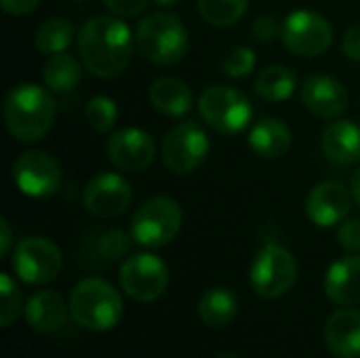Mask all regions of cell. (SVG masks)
Instances as JSON below:
<instances>
[{"instance_id": "6da1fadb", "label": "cell", "mask_w": 360, "mask_h": 358, "mask_svg": "<svg viewBox=\"0 0 360 358\" xmlns=\"http://www.w3.org/2000/svg\"><path fill=\"white\" fill-rule=\"evenodd\" d=\"M133 32L118 17H93L78 32L80 59L84 68L97 78L110 80L120 76L133 57Z\"/></svg>"}, {"instance_id": "7a4b0ae2", "label": "cell", "mask_w": 360, "mask_h": 358, "mask_svg": "<svg viewBox=\"0 0 360 358\" xmlns=\"http://www.w3.org/2000/svg\"><path fill=\"white\" fill-rule=\"evenodd\" d=\"M55 118V99L51 89L34 82L13 87L4 101L6 131L23 143L42 139Z\"/></svg>"}, {"instance_id": "3957f363", "label": "cell", "mask_w": 360, "mask_h": 358, "mask_svg": "<svg viewBox=\"0 0 360 358\" xmlns=\"http://www.w3.org/2000/svg\"><path fill=\"white\" fill-rule=\"evenodd\" d=\"M135 44L141 57L156 65H175L188 53V30L173 13L156 11L146 15L135 32Z\"/></svg>"}, {"instance_id": "277c9868", "label": "cell", "mask_w": 360, "mask_h": 358, "mask_svg": "<svg viewBox=\"0 0 360 358\" xmlns=\"http://www.w3.org/2000/svg\"><path fill=\"white\" fill-rule=\"evenodd\" d=\"M70 314L89 331H110L122 317V298L108 281L84 279L70 295Z\"/></svg>"}, {"instance_id": "5b68a950", "label": "cell", "mask_w": 360, "mask_h": 358, "mask_svg": "<svg viewBox=\"0 0 360 358\" xmlns=\"http://www.w3.org/2000/svg\"><path fill=\"white\" fill-rule=\"evenodd\" d=\"M198 112L202 120L219 135H236L245 131L253 118V106L249 97L226 84H213L202 91L198 99Z\"/></svg>"}, {"instance_id": "8992f818", "label": "cell", "mask_w": 360, "mask_h": 358, "mask_svg": "<svg viewBox=\"0 0 360 358\" xmlns=\"http://www.w3.org/2000/svg\"><path fill=\"white\" fill-rule=\"evenodd\" d=\"M184 211L169 196L148 198L131 219V236L137 245L156 249L169 245L181 230Z\"/></svg>"}, {"instance_id": "52a82bcc", "label": "cell", "mask_w": 360, "mask_h": 358, "mask_svg": "<svg viewBox=\"0 0 360 358\" xmlns=\"http://www.w3.org/2000/svg\"><path fill=\"white\" fill-rule=\"evenodd\" d=\"M297 281V262L289 249L283 245H266L255 255L249 283L251 289L264 300H278L287 295Z\"/></svg>"}, {"instance_id": "ba28073f", "label": "cell", "mask_w": 360, "mask_h": 358, "mask_svg": "<svg viewBox=\"0 0 360 358\" xmlns=\"http://www.w3.org/2000/svg\"><path fill=\"white\" fill-rule=\"evenodd\" d=\"M209 150L211 141L207 131L194 120H184L167 131L160 146V158L171 173L188 175L207 160Z\"/></svg>"}, {"instance_id": "9c48e42d", "label": "cell", "mask_w": 360, "mask_h": 358, "mask_svg": "<svg viewBox=\"0 0 360 358\" xmlns=\"http://www.w3.org/2000/svg\"><path fill=\"white\" fill-rule=\"evenodd\" d=\"M11 268L25 285L42 287L55 281L63 268L61 249L44 236H27L19 241L11 255Z\"/></svg>"}, {"instance_id": "30bf717a", "label": "cell", "mask_w": 360, "mask_h": 358, "mask_svg": "<svg viewBox=\"0 0 360 358\" xmlns=\"http://www.w3.org/2000/svg\"><path fill=\"white\" fill-rule=\"evenodd\" d=\"M283 44L300 57H319L333 44L331 23L314 11L300 8L285 17L281 25Z\"/></svg>"}, {"instance_id": "8fae6325", "label": "cell", "mask_w": 360, "mask_h": 358, "mask_svg": "<svg viewBox=\"0 0 360 358\" xmlns=\"http://www.w3.org/2000/svg\"><path fill=\"white\" fill-rule=\"evenodd\" d=\"M169 268L154 253H135L120 266V285L124 293L141 304L156 302L169 289Z\"/></svg>"}, {"instance_id": "7c38bea8", "label": "cell", "mask_w": 360, "mask_h": 358, "mask_svg": "<svg viewBox=\"0 0 360 358\" xmlns=\"http://www.w3.org/2000/svg\"><path fill=\"white\" fill-rule=\"evenodd\" d=\"M13 181L25 196L49 198L59 192L63 171L53 154L44 150H25L13 162Z\"/></svg>"}, {"instance_id": "4fadbf2b", "label": "cell", "mask_w": 360, "mask_h": 358, "mask_svg": "<svg viewBox=\"0 0 360 358\" xmlns=\"http://www.w3.org/2000/svg\"><path fill=\"white\" fill-rule=\"evenodd\" d=\"M108 158L110 162L127 173L146 171L156 158V143L150 133L143 129L127 127L108 139Z\"/></svg>"}, {"instance_id": "5bb4252c", "label": "cell", "mask_w": 360, "mask_h": 358, "mask_svg": "<svg viewBox=\"0 0 360 358\" xmlns=\"http://www.w3.org/2000/svg\"><path fill=\"white\" fill-rule=\"evenodd\" d=\"M133 190L129 181L118 173H99L95 175L82 194L84 209L95 217H116L124 213L131 205Z\"/></svg>"}, {"instance_id": "9a60e30c", "label": "cell", "mask_w": 360, "mask_h": 358, "mask_svg": "<svg viewBox=\"0 0 360 358\" xmlns=\"http://www.w3.org/2000/svg\"><path fill=\"white\" fill-rule=\"evenodd\" d=\"M352 200V192L344 184L321 181L308 192L306 215L319 228H333L348 217Z\"/></svg>"}, {"instance_id": "2e32d148", "label": "cell", "mask_w": 360, "mask_h": 358, "mask_svg": "<svg viewBox=\"0 0 360 358\" xmlns=\"http://www.w3.org/2000/svg\"><path fill=\"white\" fill-rule=\"evenodd\" d=\"M348 91L340 80L327 74H314L304 80L302 103L319 118H338L348 108Z\"/></svg>"}, {"instance_id": "e0dca14e", "label": "cell", "mask_w": 360, "mask_h": 358, "mask_svg": "<svg viewBox=\"0 0 360 358\" xmlns=\"http://www.w3.org/2000/svg\"><path fill=\"white\" fill-rule=\"evenodd\" d=\"M325 293L331 302L352 308L360 304V255H346L333 262L325 274Z\"/></svg>"}, {"instance_id": "ac0fdd59", "label": "cell", "mask_w": 360, "mask_h": 358, "mask_svg": "<svg viewBox=\"0 0 360 358\" xmlns=\"http://www.w3.org/2000/svg\"><path fill=\"white\" fill-rule=\"evenodd\" d=\"M329 350L340 358H360V312L354 308L338 310L325 325Z\"/></svg>"}, {"instance_id": "d6986e66", "label": "cell", "mask_w": 360, "mask_h": 358, "mask_svg": "<svg viewBox=\"0 0 360 358\" xmlns=\"http://www.w3.org/2000/svg\"><path fill=\"white\" fill-rule=\"evenodd\" d=\"M325 156L335 165L360 162V127L350 120L331 122L321 137Z\"/></svg>"}, {"instance_id": "ffe728a7", "label": "cell", "mask_w": 360, "mask_h": 358, "mask_svg": "<svg viewBox=\"0 0 360 358\" xmlns=\"http://www.w3.org/2000/svg\"><path fill=\"white\" fill-rule=\"evenodd\" d=\"M68 304L57 291H38L25 304V321L36 333H53L63 327Z\"/></svg>"}, {"instance_id": "44dd1931", "label": "cell", "mask_w": 360, "mask_h": 358, "mask_svg": "<svg viewBox=\"0 0 360 358\" xmlns=\"http://www.w3.org/2000/svg\"><path fill=\"white\" fill-rule=\"evenodd\" d=\"M291 129L287 122L278 118H262L259 122L253 124L249 133V146L251 150L266 160L281 158L289 152L291 148Z\"/></svg>"}, {"instance_id": "7402d4cb", "label": "cell", "mask_w": 360, "mask_h": 358, "mask_svg": "<svg viewBox=\"0 0 360 358\" xmlns=\"http://www.w3.org/2000/svg\"><path fill=\"white\" fill-rule=\"evenodd\" d=\"M150 101L152 106L162 112L165 116H186L192 110L194 95L188 82L175 76H160L150 87Z\"/></svg>"}, {"instance_id": "603a6c76", "label": "cell", "mask_w": 360, "mask_h": 358, "mask_svg": "<svg viewBox=\"0 0 360 358\" xmlns=\"http://www.w3.org/2000/svg\"><path fill=\"white\" fill-rule=\"evenodd\" d=\"M236 314H238V300L226 287L209 289L198 300V319L211 329H221L230 325L236 319Z\"/></svg>"}, {"instance_id": "cb8c5ba5", "label": "cell", "mask_w": 360, "mask_h": 358, "mask_svg": "<svg viewBox=\"0 0 360 358\" xmlns=\"http://www.w3.org/2000/svg\"><path fill=\"white\" fill-rule=\"evenodd\" d=\"M295 87H297V74L289 65L264 68L257 74L255 84H253L257 97H262L264 101H270V103H278V101L289 99L295 93Z\"/></svg>"}, {"instance_id": "d4e9b609", "label": "cell", "mask_w": 360, "mask_h": 358, "mask_svg": "<svg viewBox=\"0 0 360 358\" xmlns=\"http://www.w3.org/2000/svg\"><path fill=\"white\" fill-rule=\"evenodd\" d=\"M42 78L46 89L55 93H68L78 87L82 78V68L76 57L70 53H57L49 55L44 68H42Z\"/></svg>"}, {"instance_id": "484cf974", "label": "cell", "mask_w": 360, "mask_h": 358, "mask_svg": "<svg viewBox=\"0 0 360 358\" xmlns=\"http://www.w3.org/2000/svg\"><path fill=\"white\" fill-rule=\"evenodd\" d=\"M74 38V25L63 17H51L40 23L34 36V44L44 55L65 53Z\"/></svg>"}, {"instance_id": "4316f807", "label": "cell", "mask_w": 360, "mask_h": 358, "mask_svg": "<svg viewBox=\"0 0 360 358\" xmlns=\"http://www.w3.org/2000/svg\"><path fill=\"white\" fill-rule=\"evenodd\" d=\"M249 0H198V13L209 25L230 27L247 13Z\"/></svg>"}, {"instance_id": "83f0119b", "label": "cell", "mask_w": 360, "mask_h": 358, "mask_svg": "<svg viewBox=\"0 0 360 358\" xmlns=\"http://www.w3.org/2000/svg\"><path fill=\"white\" fill-rule=\"evenodd\" d=\"M118 116V108L116 101L108 95H95L89 99L86 110H84V118L86 124L95 131V133H108Z\"/></svg>"}, {"instance_id": "f1b7e54d", "label": "cell", "mask_w": 360, "mask_h": 358, "mask_svg": "<svg viewBox=\"0 0 360 358\" xmlns=\"http://www.w3.org/2000/svg\"><path fill=\"white\" fill-rule=\"evenodd\" d=\"M21 304L23 298L17 283L6 272H2L0 274V325L2 327H11L17 321L21 312Z\"/></svg>"}, {"instance_id": "f546056e", "label": "cell", "mask_w": 360, "mask_h": 358, "mask_svg": "<svg viewBox=\"0 0 360 358\" xmlns=\"http://www.w3.org/2000/svg\"><path fill=\"white\" fill-rule=\"evenodd\" d=\"M131 243H133L131 234H124L122 230H108L97 238L95 253L105 262H116L131 251Z\"/></svg>"}, {"instance_id": "4dcf8cb0", "label": "cell", "mask_w": 360, "mask_h": 358, "mask_svg": "<svg viewBox=\"0 0 360 358\" xmlns=\"http://www.w3.org/2000/svg\"><path fill=\"white\" fill-rule=\"evenodd\" d=\"M255 63H257V57L249 46H236L221 61V70L230 78H245L255 70Z\"/></svg>"}, {"instance_id": "1f68e13d", "label": "cell", "mask_w": 360, "mask_h": 358, "mask_svg": "<svg viewBox=\"0 0 360 358\" xmlns=\"http://www.w3.org/2000/svg\"><path fill=\"white\" fill-rule=\"evenodd\" d=\"M338 243L342 249L348 253H359L360 251V219H348L340 226L338 230Z\"/></svg>"}, {"instance_id": "d6a6232c", "label": "cell", "mask_w": 360, "mask_h": 358, "mask_svg": "<svg viewBox=\"0 0 360 358\" xmlns=\"http://www.w3.org/2000/svg\"><path fill=\"white\" fill-rule=\"evenodd\" d=\"M278 34H281V30H278L274 17L259 15V17H255V21L251 23V36H253L257 42H270V40H274Z\"/></svg>"}, {"instance_id": "836d02e7", "label": "cell", "mask_w": 360, "mask_h": 358, "mask_svg": "<svg viewBox=\"0 0 360 358\" xmlns=\"http://www.w3.org/2000/svg\"><path fill=\"white\" fill-rule=\"evenodd\" d=\"M105 6L116 15V17H135V15H141L150 0H103Z\"/></svg>"}, {"instance_id": "e575fe53", "label": "cell", "mask_w": 360, "mask_h": 358, "mask_svg": "<svg viewBox=\"0 0 360 358\" xmlns=\"http://www.w3.org/2000/svg\"><path fill=\"white\" fill-rule=\"evenodd\" d=\"M342 51L348 59L360 61V23L348 27V32L342 38Z\"/></svg>"}, {"instance_id": "d590c367", "label": "cell", "mask_w": 360, "mask_h": 358, "mask_svg": "<svg viewBox=\"0 0 360 358\" xmlns=\"http://www.w3.org/2000/svg\"><path fill=\"white\" fill-rule=\"evenodd\" d=\"M40 0H0L4 13L8 15H30L32 11H36Z\"/></svg>"}, {"instance_id": "8d00e7d4", "label": "cell", "mask_w": 360, "mask_h": 358, "mask_svg": "<svg viewBox=\"0 0 360 358\" xmlns=\"http://www.w3.org/2000/svg\"><path fill=\"white\" fill-rule=\"evenodd\" d=\"M13 247V232L6 219H0V255L6 257Z\"/></svg>"}, {"instance_id": "74e56055", "label": "cell", "mask_w": 360, "mask_h": 358, "mask_svg": "<svg viewBox=\"0 0 360 358\" xmlns=\"http://www.w3.org/2000/svg\"><path fill=\"white\" fill-rule=\"evenodd\" d=\"M350 192H352V198H354V203L360 205V169L352 175V179H350Z\"/></svg>"}, {"instance_id": "f35d334b", "label": "cell", "mask_w": 360, "mask_h": 358, "mask_svg": "<svg viewBox=\"0 0 360 358\" xmlns=\"http://www.w3.org/2000/svg\"><path fill=\"white\" fill-rule=\"evenodd\" d=\"M181 0H156V4H160V6H175V4H179Z\"/></svg>"}, {"instance_id": "ab89813d", "label": "cell", "mask_w": 360, "mask_h": 358, "mask_svg": "<svg viewBox=\"0 0 360 358\" xmlns=\"http://www.w3.org/2000/svg\"><path fill=\"white\" fill-rule=\"evenodd\" d=\"M219 358H236V357H234V354H221Z\"/></svg>"}, {"instance_id": "60d3db41", "label": "cell", "mask_w": 360, "mask_h": 358, "mask_svg": "<svg viewBox=\"0 0 360 358\" xmlns=\"http://www.w3.org/2000/svg\"><path fill=\"white\" fill-rule=\"evenodd\" d=\"M76 2H82V0H76Z\"/></svg>"}]
</instances>
